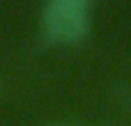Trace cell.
Here are the masks:
<instances>
[{"mask_svg": "<svg viewBox=\"0 0 131 126\" xmlns=\"http://www.w3.org/2000/svg\"><path fill=\"white\" fill-rule=\"evenodd\" d=\"M92 23V5L88 0H48L41 7V34L55 46L81 44Z\"/></svg>", "mask_w": 131, "mask_h": 126, "instance_id": "6da1fadb", "label": "cell"}, {"mask_svg": "<svg viewBox=\"0 0 131 126\" xmlns=\"http://www.w3.org/2000/svg\"><path fill=\"white\" fill-rule=\"evenodd\" d=\"M44 126H94V124H85V122H53V124H44Z\"/></svg>", "mask_w": 131, "mask_h": 126, "instance_id": "7a4b0ae2", "label": "cell"}]
</instances>
